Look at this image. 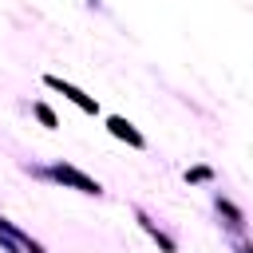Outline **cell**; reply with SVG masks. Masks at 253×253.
I'll return each instance as SVG.
<instances>
[{"instance_id":"obj_1","label":"cell","mask_w":253,"mask_h":253,"mask_svg":"<svg viewBox=\"0 0 253 253\" xmlns=\"http://www.w3.org/2000/svg\"><path fill=\"white\" fill-rule=\"evenodd\" d=\"M47 174H51L55 182H63V186H71V190H79V194H95V198L103 194V186H99L95 178H87L83 170H75V166H67V162H55V166H51Z\"/></svg>"},{"instance_id":"obj_2","label":"cell","mask_w":253,"mask_h":253,"mask_svg":"<svg viewBox=\"0 0 253 253\" xmlns=\"http://www.w3.org/2000/svg\"><path fill=\"white\" fill-rule=\"evenodd\" d=\"M0 245L8 249V253H47L40 241H32L20 225H12L8 217H0Z\"/></svg>"},{"instance_id":"obj_3","label":"cell","mask_w":253,"mask_h":253,"mask_svg":"<svg viewBox=\"0 0 253 253\" xmlns=\"http://www.w3.org/2000/svg\"><path fill=\"white\" fill-rule=\"evenodd\" d=\"M43 83H47L51 91H59V95H67V99H71V103H75L79 111H87V115H99V103H95L91 95H83V91H79L75 83H63L59 75H43Z\"/></svg>"},{"instance_id":"obj_4","label":"cell","mask_w":253,"mask_h":253,"mask_svg":"<svg viewBox=\"0 0 253 253\" xmlns=\"http://www.w3.org/2000/svg\"><path fill=\"white\" fill-rule=\"evenodd\" d=\"M107 130H111L115 138H123L126 146H134V150H142V146H146V138H142V134L123 119V115H111V119H107Z\"/></svg>"},{"instance_id":"obj_5","label":"cell","mask_w":253,"mask_h":253,"mask_svg":"<svg viewBox=\"0 0 253 253\" xmlns=\"http://www.w3.org/2000/svg\"><path fill=\"white\" fill-rule=\"evenodd\" d=\"M134 221L146 229V237H150V241H158V249H162V253H178V245H174V241H170V237H166V233H162V229H158L142 210H134Z\"/></svg>"},{"instance_id":"obj_6","label":"cell","mask_w":253,"mask_h":253,"mask_svg":"<svg viewBox=\"0 0 253 253\" xmlns=\"http://www.w3.org/2000/svg\"><path fill=\"white\" fill-rule=\"evenodd\" d=\"M217 213L225 217V225H229V229H241V225H245V221H241V210H237L229 198H217Z\"/></svg>"},{"instance_id":"obj_7","label":"cell","mask_w":253,"mask_h":253,"mask_svg":"<svg viewBox=\"0 0 253 253\" xmlns=\"http://www.w3.org/2000/svg\"><path fill=\"white\" fill-rule=\"evenodd\" d=\"M32 111H36V119H40V123H43V126H59V123H55V115H51V107H47V103H32Z\"/></svg>"},{"instance_id":"obj_8","label":"cell","mask_w":253,"mask_h":253,"mask_svg":"<svg viewBox=\"0 0 253 253\" xmlns=\"http://www.w3.org/2000/svg\"><path fill=\"white\" fill-rule=\"evenodd\" d=\"M186 182H213V170L210 166H194V170H186Z\"/></svg>"},{"instance_id":"obj_9","label":"cell","mask_w":253,"mask_h":253,"mask_svg":"<svg viewBox=\"0 0 253 253\" xmlns=\"http://www.w3.org/2000/svg\"><path fill=\"white\" fill-rule=\"evenodd\" d=\"M241 253H253V245H245V249H241Z\"/></svg>"},{"instance_id":"obj_10","label":"cell","mask_w":253,"mask_h":253,"mask_svg":"<svg viewBox=\"0 0 253 253\" xmlns=\"http://www.w3.org/2000/svg\"><path fill=\"white\" fill-rule=\"evenodd\" d=\"M87 4H91V8H95V4H99V0H87Z\"/></svg>"}]
</instances>
